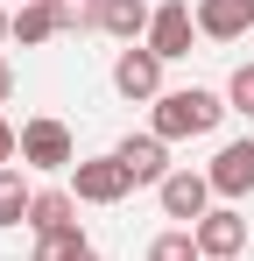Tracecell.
I'll return each mask as SVG.
<instances>
[{
  "label": "cell",
  "instance_id": "1",
  "mask_svg": "<svg viewBox=\"0 0 254 261\" xmlns=\"http://www.w3.org/2000/svg\"><path fill=\"white\" fill-rule=\"evenodd\" d=\"M226 113H233V106H226L219 92L184 85V92H163V99L148 106V134H163V141H198V134H212Z\"/></svg>",
  "mask_w": 254,
  "mask_h": 261
},
{
  "label": "cell",
  "instance_id": "2",
  "mask_svg": "<svg viewBox=\"0 0 254 261\" xmlns=\"http://www.w3.org/2000/svg\"><path fill=\"white\" fill-rule=\"evenodd\" d=\"M21 163L29 170H78V141H71V127L64 120H21Z\"/></svg>",
  "mask_w": 254,
  "mask_h": 261
},
{
  "label": "cell",
  "instance_id": "3",
  "mask_svg": "<svg viewBox=\"0 0 254 261\" xmlns=\"http://www.w3.org/2000/svg\"><path fill=\"white\" fill-rule=\"evenodd\" d=\"M127 191H134V176L120 170V155H78V170H71V198L78 205H120Z\"/></svg>",
  "mask_w": 254,
  "mask_h": 261
},
{
  "label": "cell",
  "instance_id": "4",
  "mask_svg": "<svg viewBox=\"0 0 254 261\" xmlns=\"http://www.w3.org/2000/svg\"><path fill=\"white\" fill-rule=\"evenodd\" d=\"M191 43H198V7L191 0H163L156 21H148V49L163 64H176V57H191Z\"/></svg>",
  "mask_w": 254,
  "mask_h": 261
},
{
  "label": "cell",
  "instance_id": "5",
  "mask_svg": "<svg viewBox=\"0 0 254 261\" xmlns=\"http://www.w3.org/2000/svg\"><path fill=\"white\" fill-rule=\"evenodd\" d=\"M113 92H120V99H148V106H156V99H163V57H156L148 43H127L120 57H113Z\"/></svg>",
  "mask_w": 254,
  "mask_h": 261
},
{
  "label": "cell",
  "instance_id": "6",
  "mask_svg": "<svg viewBox=\"0 0 254 261\" xmlns=\"http://www.w3.org/2000/svg\"><path fill=\"white\" fill-rule=\"evenodd\" d=\"M156 198H163V212H169V219L198 226V219L212 212V176H205V170H169L163 184H156Z\"/></svg>",
  "mask_w": 254,
  "mask_h": 261
},
{
  "label": "cell",
  "instance_id": "7",
  "mask_svg": "<svg viewBox=\"0 0 254 261\" xmlns=\"http://www.w3.org/2000/svg\"><path fill=\"white\" fill-rule=\"evenodd\" d=\"M212 198H226V205H240V198H247L254 191V134L247 141H226V148H219V155H212Z\"/></svg>",
  "mask_w": 254,
  "mask_h": 261
},
{
  "label": "cell",
  "instance_id": "8",
  "mask_svg": "<svg viewBox=\"0 0 254 261\" xmlns=\"http://www.w3.org/2000/svg\"><path fill=\"white\" fill-rule=\"evenodd\" d=\"M191 233H198V254H205V261H233L240 247H247V219L233 212V205H219V212H205L198 226H191Z\"/></svg>",
  "mask_w": 254,
  "mask_h": 261
},
{
  "label": "cell",
  "instance_id": "9",
  "mask_svg": "<svg viewBox=\"0 0 254 261\" xmlns=\"http://www.w3.org/2000/svg\"><path fill=\"white\" fill-rule=\"evenodd\" d=\"M113 155H120V170L134 176V184H163L169 176V141L163 134H127Z\"/></svg>",
  "mask_w": 254,
  "mask_h": 261
},
{
  "label": "cell",
  "instance_id": "10",
  "mask_svg": "<svg viewBox=\"0 0 254 261\" xmlns=\"http://www.w3.org/2000/svg\"><path fill=\"white\" fill-rule=\"evenodd\" d=\"M254 29V0H198V36L212 43H240Z\"/></svg>",
  "mask_w": 254,
  "mask_h": 261
},
{
  "label": "cell",
  "instance_id": "11",
  "mask_svg": "<svg viewBox=\"0 0 254 261\" xmlns=\"http://www.w3.org/2000/svg\"><path fill=\"white\" fill-rule=\"evenodd\" d=\"M148 21H156L148 0H99V29L113 43H148Z\"/></svg>",
  "mask_w": 254,
  "mask_h": 261
},
{
  "label": "cell",
  "instance_id": "12",
  "mask_svg": "<svg viewBox=\"0 0 254 261\" xmlns=\"http://www.w3.org/2000/svg\"><path fill=\"white\" fill-rule=\"evenodd\" d=\"M57 226H78V198H71V191H36L29 233H57Z\"/></svg>",
  "mask_w": 254,
  "mask_h": 261
},
{
  "label": "cell",
  "instance_id": "13",
  "mask_svg": "<svg viewBox=\"0 0 254 261\" xmlns=\"http://www.w3.org/2000/svg\"><path fill=\"white\" fill-rule=\"evenodd\" d=\"M49 36H64V29H57V7L21 0V7H14V43H21V49H36V43H49Z\"/></svg>",
  "mask_w": 254,
  "mask_h": 261
},
{
  "label": "cell",
  "instance_id": "14",
  "mask_svg": "<svg viewBox=\"0 0 254 261\" xmlns=\"http://www.w3.org/2000/svg\"><path fill=\"white\" fill-rule=\"evenodd\" d=\"M29 205H36L29 176H21V170H0V226H29Z\"/></svg>",
  "mask_w": 254,
  "mask_h": 261
},
{
  "label": "cell",
  "instance_id": "15",
  "mask_svg": "<svg viewBox=\"0 0 254 261\" xmlns=\"http://www.w3.org/2000/svg\"><path fill=\"white\" fill-rule=\"evenodd\" d=\"M148 261H205V254H198V233L176 226V233H156L148 240Z\"/></svg>",
  "mask_w": 254,
  "mask_h": 261
},
{
  "label": "cell",
  "instance_id": "16",
  "mask_svg": "<svg viewBox=\"0 0 254 261\" xmlns=\"http://www.w3.org/2000/svg\"><path fill=\"white\" fill-rule=\"evenodd\" d=\"M85 254V233L78 226H57V233H36V261H71Z\"/></svg>",
  "mask_w": 254,
  "mask_h": 261
},
{
  "label": "cell",
  "instance_id": "17",
  "mask_svg": "<svg viewBox=\"0 0 254 261\" xmlns=\"http://www.w3.org/2000/svg\"><path fill=\"white\" fill-rule=\"evenodd\" d=\"M226 106H233V113H247V120H254V64H240V71L226 78Z\"/></svg>",
  "mask_w": 254,
  "mask_h": 261
},
{
  "label": "cell",
  "instance_id": "18",
  "mask_svg": "<svg viewBox=\"0 0 254 261\" xmlns=\"http://www.w3.org/2000/svg\"><path fill=\"white\" fill-rule=\"evenodd\" d=\"M14 163H21V127L0 120V170H14Z\"/></svg>",
  "mask_w": 254,
  "mask_h": 261
},
{
  "label": "cell",
  "instance_id": "19",
  "mask_svg": "<svg viewBox=\"0 0 254 261\" xmlns=\"http://www.w3.org/2000/svg\"><path fill=\"white\" fill-rule=\"evenodd\" d=\"M7 99H14V64L0 57V106H7Z\"/></svg>",
  "mask_w": 254,
  "mask_h": 261
},
{
  "label": "cell",
  "instance_id": "20",
  "mask_svg": "<svg viewBox=\"0 0 254 261\" xmlns=\"http://www.w3.org/2000/svg\"><path fill=\"white\" fill-rule=\"evenodd\" d=\"M7 36H14V14H0V43H7Z\"/></svg>",
  "mask_w": 254,
  "mask_h": 261
},
{
  "label": "cell",
  "instance_id": "21",
  "mask_svg": "<svg viewBox=\"0 0 254 261\" xmlns=\"http://www.w3.org/2000/svg\"><path fill=\"white\" fill-rule=\"evenodd\" d=\"M71 261H99V247H85V254H71Z\"/></svg>",
  "mask_w": 254,
  "mask_h": 261
},
{
  "label": "cell",
  "instance_id": "22",
  "mask_svg": "<svg viewBox=\"0 0 254 261\" xmlns=\"http://www.w3.org/2000/svg\"><path fill=\"white\" fill-rule=\"evenodd\" d=\"M42 7H57V0H42Z\"/></svg>",
  "mask_w": 254,
  "mask_h": 261
}]
</instances>
